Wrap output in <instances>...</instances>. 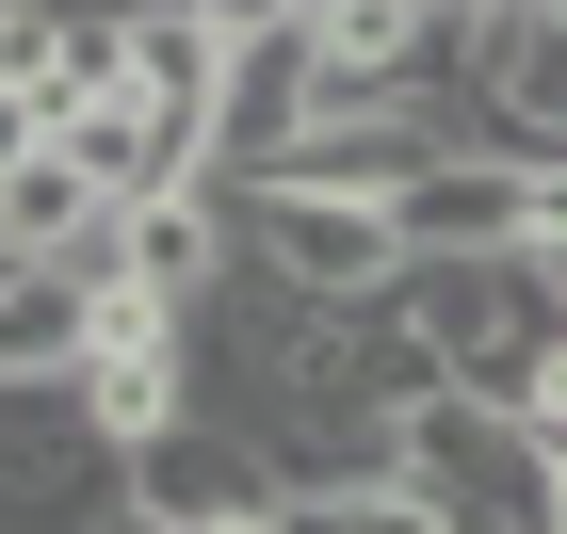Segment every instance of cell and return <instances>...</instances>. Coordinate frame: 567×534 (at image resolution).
Segmentation results:
<instances>
[{
  "mask_svg": "<svg viewBox=\"0 0 567 534\" xmlns=\"http://www.w3.org/2000/svg\"><path fill=\"white\" fill-rule=\"evenodd\" d=\"M390 292L437 341V389H486V405H519V421H551V389H567V275L535 243H503V260H405Z\"/></svg>",
  "mask_w": 567,
  "mask_h": 534,
  "instance_id": "cell-1",
  "label": "cell"
},
{
  "mask_svg": "<svg viewBox=\"0 0 567 534\" xmlns=\"http://www.w3.org/2000/svg\"><path fill=\"white\" fill-rule=\"evenodd\" d=\"M390 470L437 502V534H551V438L519 405H486V389H422Z\"/></svg>",
  "mask_w": 567,
  "mask_h": 534,
  "instance_id": "cell-2",
  "label": "cell"
},
{
  "mask_svg": "<svg viewBox=\"0 0 567 534\" xmlns=\"http://www.w3.org/2000/svg\"><path fill=\"white\" fill-rule=\"evenodd\" d=\"M131 502V438L82 389H0V534H97Z\"/></svg>",
  "mask_w": 567,
  "mask_h": 534,
  "instance_id": "cell-3",
  "label": "cell"
},
{
  "mask_svg": "<svg viewBox=\"0 0 567 534\" xmlns=\"http://www.w3.org/2000/svg\"><path fill=\"white\" fill-rule=\"evenodd\" d=\"M227 227H244V260H260V275H292V292H390V275H405V227H390V195L227 178Z\"/></svg>",
  "mask_w": 567,
  "mask_h": 534,
  "instance_id": "cell-4",
  "label": "cell"
},
{
  "mask_svg": "<svg viewBox=\"0 0 567 534\" xmlns=\"http://www.w3.org/2000/svg\"><path fill=\"white\" fill-rule=\"evenodd\" d=\"M49 146H65V163H82L114 211H131V195H178V178H227V146L195 130V114H163V97H131L114 65H97V82L49 114Z\"/></svg>",
  "mask_w": 567,
  "mask_h": 534,
  "instance_id": "cell-5",
  "label": "cell"
},
{
  "mask_svg": "<svg viewBox=\"0 0 567 534\" xmlns=\"http://www.w3.org/2000/svg\"><path fill=\"white\" fill-rule=\"evenodd\" d=\"M405 260H503V243H535V146H454V163H422L390 195Z\"/></svg>",
  "mask_w": 567,
  "mask_h": 534,
  "instance_id": "cell-6",
  "label": "cell"
},
{
  "mask_svg": "<svg viewBox=\"0 0 567 534\" xmlns=\"http://www.w3.org/2000/svg\"><path fill=\"white\" fill-rule=\"evenodd\" d=\"M131 502H163V519H227V502H292L276 486V453L227 421V405H195V421H163V438L131 453Z\"/></svg>",
  "mask_w": 567,
  "mask_h": 534,
  "instance_id": "cell-7",
  "label": "cell"
},
{
  "mask_svg": "<svg viewBox=\"0 0 567 534\" xmlns=\"http://www.w3.org/2000/svg\"><path fill=\"white\" fill-rule=\"evenodd\" d=\"M97 324H114V292H97L82 260H17L0 275V389H65L97 356Z\"/></svg>",
  "mask_w": 567,
  "mask_h": 534,
  "instance_id": "cell-8",
  "label": "cell"
},
{
  "mask_svg": "<svg viewBox=\"0 0 567 534\" xmlns=\"http://www.w3.org/2000/svg\"><path fill=\"white\" fill-rule=\"evenodd\" d=\"M97 211H114V195H97L65 146H17V163H0V260H65V243H97Z\"/></svg>",
  "mask_w": 567,
  "mask_h": 534,
  "instance_id": "cell-9",
  "label": "cell"
},
{
  "mask_svg": "<svg viewBox=\"0 0 567 534\" xmlns=\"http://www.w3.org/2000/svg\"><path fill=\"white\" fill-rule=\"evenodd\" d=\"M292 534H437V502L405 486V470H373V486H292Z\"/></svg>",
  "mask_w": 567,
  "mask_h": 534,
  "instance_id": "cell-10",
  "label": "cell"
},
{
  "mask_svg": "<svg viewBox=\"0 0 567 534\" xmlns=\"http://www.w3.org/2000/svg\"><path fill=\"white\" fill-rule=\"evenodd\" d=\"M195 17H212V33H227V49H260V33H292L308 0H195Z\"/></svg>",
  "mask_w": 567,
  "mask_h": 534,
  "instance_id": "cell-11",
  "label": "cell"
},
{
  "mask_svg": "<svg viewBox=\"0 0 567 534\" xmlns=\"http://www.w3.org/2000/svg\"><path fill=\"white\" fill-rule=\"evenodd\" d=\"M178 534H292V502H227V519H178Z\"/></svg>",
  "mask_w": 567,
  "mask_h": 534,
  "instance_id": "cell-12",
  "label": "cell"
},
{
  "mask_svg": "<svg viewBox=\"0 0 567 534\" xmlns=\"http://www.w3.org/2000/svg\"><path fill=\"white\" fill-rule=\"evenodd\" d=\"M17 146H49V114H33V97H0V163H17Z\"/></svg>",
  "mask_w": 567,
  "mask_h": 534,
  "instance_id": "cell-13",
  "label": "cell"
},
{
  "mask_svg": "<svg viewBox=\"0 0 567 534\" xmlns=\"http://www.w3.org/2000/svg\"><path fill=\"white\" fill-rule=\"evenodd\" d=\"M97 534H178V519H163V502H114V519H97Z\"/></svg>",
  "mask_w": 567,
  "mask_h": 534,
  "instance_id": "cell-14",
  "label": "cell"
},
{
  "mask_svg": "<svg viewBox=\"0 0 567 534\" xmlns=\"http://www.w3.org/2000/svg\"><path fill=\"white\" fill-rule=\"evenodd\" d=\"M551 534H567V470H551Z\"/></svg>",
  "mask_w": 567,
  "mask_h": 534,
  "instance_id": "cell-15",
  "label": "cell"
},
{
  "mask_svg": "<svg viewBox=\"0 0 567 534\" xmlns=\"http://www.w3.org/2000/svg\"><path fill=\"white\" fill-rule=\"evenodd\" d=\"M0 275H17V260H0Z\"/></svg>",
  "mask_w": 567,
  "mask_h": 534,
  "instance_id": "cell-16",
  "label": "cell"
}]
</instances>
